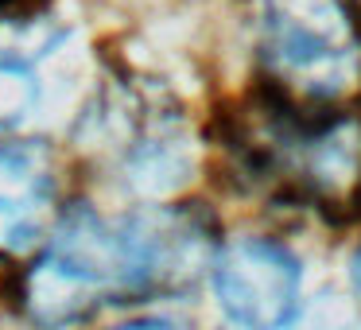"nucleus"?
I'll return each mask as SVG.
<instances>
[{"instance_id":"39448f33","label":"nucleus","mask_w":361,"mask_h":330,"mask_svg":"<svg viewBox=\"0 0 361 330\" xmlns=\"http://www.w3.org/2000/svg\"><path fill=\"white\" fill-rule=\"evenodd\" d=\"M214 291L241 330H283L299 314L303 264L268 237H237L214 260Z\"/></svg>"},{"instance_id":"7ed1b4c3","label":"nucleus","mask_w":361,"mask_h":330,"mask_svg":"<svg viewBox=\"0 0 361 330\" xmlns=\"http://www.w3.org/2000/svg\"><path fill=\"white\" fill-rule=\"evenodd\" d=\"M16 299L39 330H71L105 303H125L117 221H105L90 206L66 210L47 249L20 272Z\"/></svg>"},{"instance_id":"f257e3e1","label":"nucleus","mask_w":361,"mask_h":330,"mask_svg":"<svg viewBox=\"0 0 361 330\" xmlns=\"http://www.w3.org/2000/svg\"><path fill=\"white\" fill-rule=\"evenodd\" d=\"M226 152L276 202L338 221L361 214V121L350 113L303 109L264 90V97L229 113Z\"/></svg>"},{"instance_id":"20e7f679","label":"nucleus","mask_w":361,"mask_h":330,"mask_svg":"<svg viewBox=\"0 0 361 330\" xmlns=\"http://www.w3.org/2000/svg\"><path fill=\"white\" fill-rule=\"evenodd\" d=\"M125 299L187 291L214 260V218L198 206H140L117 218Z\"/></svg>"},{"instance_id":"423d86ee","label":"nucleus","mask_w":361,"mask_h":330,"mask_svg":"<svg viewBox=\"0 0 361 330\" xmlns=\"http://www.w3.org/2000/svg\"><path fill=\"white\" fill-rule=\"evenodd\" d=\"M55 206L51 156L39 144L0 140V252H24L39 241Z\"/></svg>"},{"instance_id":"6e6552de","label":"nucleus","mask_w":361,"mask_h":330,"mask_svg":"<svg viewBox=\"0 0 361 330\" xmlns=\"http://www.w3.org/2000/svg\"><path fill=\"white\" fill-rule=\"evenodd\" d=\"M350 280H353V291H357V299H361V245H357V252H353V260H350Z\"/></svg>"},{"instance_id":"0eeeda50","label":"nucleus","mask_w":361,"mask_h":330,"mask_svg":"<svg viewBox=\"0 0 361 330\" xmlns=\"http://www.w3.org/2000/svg\"><path fill=\"white\" fill-rule=\"evenodd\" d=\"M113 330H187L183 322L175 319H159V314H152V319H133V322H121V326Z\"/></svg>"},{"instance_id":"f03ea898","label":"nucleus","mask_w":361,"mask_h":330,"mask_svg":"<svg viewBox=\"0 0 361 330\" xmlns=\"http://www.w3.org/2000/svg\"><path fill=\"white\" fill-rule=\"evenodd\" d=\"M264 86L303 109H338L361 86V12L353 0H264Z\"/></svg>"}]
</instances>
